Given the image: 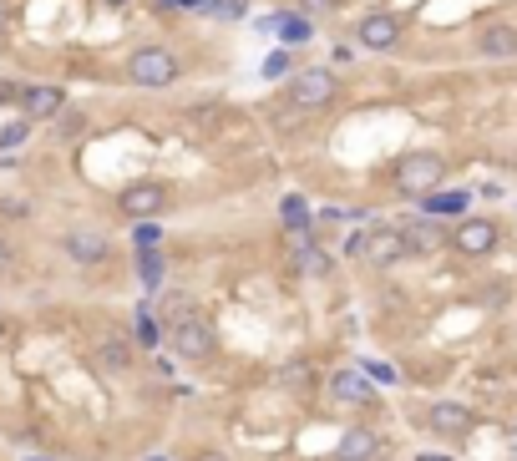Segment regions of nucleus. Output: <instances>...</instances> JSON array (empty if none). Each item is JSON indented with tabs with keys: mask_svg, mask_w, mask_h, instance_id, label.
<instances>
[{
	"mask_svg": "<svg viewBox=\"0 0 517 461\" xmlns=\"http://www.w3.org/2000/svg\"><path fill=\"white\" fill-rule=\"evenodd\" d=\"M350 259L360 264H371V269H391L396 259H406V239H401V223H376V228H365V234H355L345 244Z\"/></svg>",
	"mask_w": 517,
	"mask_h": 461,
	"instance_id": "nucleus-5",
	"label": "nucleus"
},
{
	"mask_svg": "<svg viewBox=\"0 0 517 461\" xmlns=\"http://www.w3.org/2000/svg\"><path fill=\"white\" fill-rule=\"evenodd\" d=\"M294 239V249H289V259H294V269H300V274H310V279H325L330 269H335V259L315 244V234H310V228H305V234H289Z\"/></svg>",
	"mask_w": 517,
	"mask_h": 461,
	"instance_id": "nucleus-16",
	"label": "nucleus"
},
{
	"mask_svg": "<svg viewBox=\"0 0 517 461\" xmlns=\"http://www.w3.org/2000/svg\"><path fill=\"white\" fill-rule=\"evenodd\" d=\"M279 386H289V391H310V365L305 360H294V365H284V375H279Z\"/></svg>",
	"mask_w": 517,
	"mask_h": 461,
	"instance_id": "nucleus-25",
	"label": "nucleus"
},
{
	"mask_svg": "<svg viewBox=\"0 0 517 461\" xmlns=\"http://www.w3.org/2000/svg\"><path fill=\"white\" fill-rule=\"evenodd\" d=\"M168 203H173V193H168L163 183H153V178L127 183V188L117 193V208H122V218H132V223H153V218H163Z\"/></svg>",
	"mask_w": 517,
	"mask_h": 461,
	"instance_id": "nucleus-8",
	"label": "nucleus"
},
{
	"mask_svg": "<svg viewBox=\"0 0 517 461\" xmlns=\"http://www.w3.org/2000/svg\"><path fill=\"white\" fill-rule=\"evenodd\" d=\"M193 461H229L224 451H193Z\"/></svg>",
	"mask_w": 517,
	"mask_h": 461,
	"instance_id": "nucleus-33",
	"label": "nucleus"
},
{
	"mask_svg": "<svg viewBox=\"0 0 517 461\" xmlns=\"http://www.w3.org/2000/svg\"><path fill=\"white\" fill-rule=\"evenodd\" d=\"M82 127H87V112H56V137H82Z\"/></svg>",
	"mask_w": 517,
	"mask_h": 461,
	"instance_id": "nucleus-26",
	"label": "nucleus"
},
{
	"mask_svg": "<svg viewBox=\"0 0 517 461\" xmlns=\"http://www.w3.org/2000/svg\"><path fill=\"white\" fill-rule=\"evenodd\" d=\"M447 249H457L462 259H487L502 249V223L497 218H457V228L447 234Z\"/></svg>",
	"mask_w": 517,
	"mask_h": 461,
	"instance_id": "nucleus-6",
	"label": "nucleus"
},
{
	"mask_svg": "<svg viewBox=\"0 0 517 461\" xmlns=\"http://www.w3.org/2000/svg\"><path fill=\"white\" fill-rule=\"evenodd\" d=\"M132 340H137V345H158V340H163V325L153 320V310H147V304L132 315Z\"/></svg>",
	"mask_w": 517,
	"mask_h": 461,
	"instance_id": "nucleus-22",
	"label": "nucleus"
},
{
	"mask_svg": "<svg viewBox=\"0 0 517 461\" xmlns=\"http://www.w3.org/2000/svg\"><path fill=\"white\" fill-rule=\"evenodd\" d=\"M284 97H289V107H300V112H325V107L340 102V82H335L330 66H305V71L289 76Z\"/></svg>",
	"mask_w": 517,
	"mask_h": 461,
	"instance_id": "nucleus-3",
	"label": "nucleus"
},
{
	"mask_svg": "<svg viewBox=\"0 0 517 461\" xmlns=\"http://www.w3.org/2000/svg\"><path fill=\"white\" fill-rule=\"evenodd\" d=\"M178 76H183V61L168 46H137L127 56V82L142 87V92H163V87L178 82Z\"/></svg>",
	"mask_w": 517,
	"mask_h": 461,
	"instance_id": "nucleus-2",
	"label": "nucleus"
},
{
	"mask_svg": "<svg viewBox=\"0 0 517 461\" xmlns=\"http://www.w3.org/2000/svg\"><path fill=\"white\" fill-rule=\"evenodd\" d=\"M264 26H274L279 31V41L294 51V46H305L310 36H315V26H310V16H300V11H289V16H274V21H264Z\"/></svg>",
	"mask_w": 517,
	"mask_h": 461,
	"instance_id": "nucleus-19",
	"label": "nucleus"
},
{
	"mask_svg": "<svg viewBox=\"0 0 517 461\" xmlns=\"http://www.w3.org/2000/svg\"><path fill=\"white\" fill-rule=\"evenodd\" d=\"M472 46H477L482 61H517V26L512 21H487Z\"/></svg>",
	"mask_w": 517,
	"mask_h": 461,
	"instance_id": "nucleus-13",
	"label": "nucleus"
},
{
	"mask_svg": "<svg viewBox=\"0 0 517 461\" xmlns=\"http://www.w3.org/2000/svg\"><path fill=\"white\" fill-rule=\"evenodd\" d=\"M137 274H142V289H147V294H163V274H168L163 249H137Z\"/></svg>",
	"mask_w": 517,
	"mask_h": 461,
	"instance_id": "nucleus-20",
	"label": "nucleus"
},
{
	"mask_svg": "<svg viewBox=\"0 0 517 461\" xmlns=\"http://www.w3.org/2000/svg\"><path fill=\"white\" fill-rule=\"evenodd\" d=\"M416 461H452V456H441V451H421Z\"/></svg>",
	"mask_w": 517,
	"mask_h": 461,
	"instance_id": "nucleus-36",
	"label": "nucleus"
},
{
	"mask_svg": "<svg viewBox=\"0 0 517 461\" xmlns=\"http://www.w3.org/2000/svg\"><path fill=\"white\" fill-rule=\"evenodd\" d=\"M264 76H269V82H279V76H294V51H289V46L269 51V61H264Z\"/></svg>",
	"mask_w": 517,
	"mask_h": 461,
	"instance_id": "nucleus-24",
	"label": "nucleus"
},
{
	"mask_svg": "<svg viewBox=\"0 0 517 461\" xmlns=\"http://www.w3.org/2000/svg\"><path fill=\"white\" fill-rule=\"evenodd\" d=\"M441 178H447V158L431 147H416V152H401L396 168H391V183L401 198H426L441 188Z\"/></svg>",
	"mask_w": 517,
	"mask_h": 461,
	"instance_id": "nucleus-1",
	"label": "nucleus"
},
{
	"mask_svg": "<svg viewBox=\"0 0 517 461\" xmlns=\"http://www.w3.org/2000/svg\"><path fill=\"white\" fill-rule=\"evenodd\" d=\"M102 6H127V0H102Z\"/></svg>",
	"mask_w": 517,
	"mask_h": 461,
	"instance_id": "nucleus-37",
	"label": "nucleus"
},
{
	"mask_svg": "<svg viewBox=\"0 0 517 461\" xmlns=\"http://www.w3.org/2000/svg\"><path fill=\"white\" fill-rule=\"evenodd\" d=\"M31 117H16V122H6V127H0V147H16V142H26L31 137Z\"/></svg>",
	"mask_w": 517,
	"mask_h": 461,
	"instance_id": "nucleus-27",
	"label": "nucleus"
},
{
	"mask_svg": "<svg viewBox=\"0 0 517 461\" xmlns=\"http://www.w3.org/2000/svg\"><path fill=\"white\" fill-rule=\"evenodd\" d=\"M381 456H386V441L371 426H350L335 441V451H330V461H381Z\"/></svg>",
	"mask_w": 517,
	"mask_h": 461,
	"instance_id": "nucleus-10",
	"label": "nucleus"
},
{
	"mask_svg": "<svg viewBox=\"0 0 517 461\" xmlns=\"http://www.w3.org/2000/svg\"><path fill=\"white\" fill-rule=\"evenodd\" d=\"M36 461H51V456H36Z\"/></svg>",
	"mask_w": 517,
	"mask_h": 461,
	"instance_id": "nucleus-40",
	"label": "nucleus"
},
{
	"mask_svg": "<svg viewBox=\"0 0 517 461\" xmlns=\"http://www.w3.org/2000/svg\"><path fill=\"white\" fill-rule=\"evenodd\" d=\"M21 102V82H6V76H0V107H16Z\"/></svg>",
	"mask_w": 517,
	"mask_h": 461,
	"instance_id": "nucleus-31",
	"label": "nucleus"
},
{
	"mask_svg": "<svg viewBox=\"0 0 517 461\" xmlns=\"http://www.w3.org/2000/svg\"><path fill=\"white\" fill-rule=\"evenodd\" d=\"M279 223H284V234H305L310 228V203L300 193H284L279 198Z\"/></svg>",
	"mask_w": 517,
	"mask_h": 461,
	"instance_id": "nucleus-21",
	"label": "nucleus"
},
{
	"mask_svg": "<svg viewBox=\"0 0 517 461\" xmlns=\"http://www.w3.org/2000/svg\"><path fill=\"white\" fill-rule=\"evenodd\" d=\"M330 396H335L340 406H376V380L365 375L360 365L335 370V375H330Z\"/></svg>",
	"mask_w": 517,
	"mask_h": 461,
	"instance_id": "nucleus-11",
	"label": "nucleus"
},
{
	"mask_svg": "<svg viewBox=\"0 0 517 461\" xmlns=\"http://www.w3.org/2000/svg\"><path fill=\"white\" fill-rule=\"evenodd\" d=\"M0 269H11V244L0 239Z\"/></svg>",
	"mask_w": 517,
	"mask_h": 461,
	"instance_id": "nucleus-34",
	"label": "nucleus"
},
{
	"mask_svg": "<svg viewBox=\"0 0 517 461\" xmlns=\"http://www.w3.org/2000/svg\"><path fill=\"white\" fill-rule=\"evenodd\" d=\"M426 431L441 441H467L477 431V411L462 401H436V406H426Z\"/></svg>",
	"mask_w": 517,
	"mask_h": 461,
	"instance_id": "nucleus-9",
	"label": "nucleus"
},
{
	"mask_svg": "<svg viewBox=\"0 0 517 461\" xmlns=\"http://www.w3.org/2000/svg\"><path fill=\"white\" fill-rule=\"evenodd\" d=\"M61 249H66L71 264H107L112 259V244H107V234H97V228H71L61 239Z\"/></svg>",
	"mask_w": 517,
	"mask_h": 461,
	"instance_id": "nucleus-14",
	"label": "nucleus"
},
{
	"mask_svg": "<svg viewBox=\"0 0 517 461\" xmlns=\"http://www.w3.org/2000/svg\"><path fill=\"white\" fill-rule=\"evenodd\" d=\"M163 330H168L173 355H183V360H208V355L218 350V335H213L208 315H198V310H178V315H168Z\"/></svg>",
	"mask_w": 517,
	"mask_h": 461,
	"instance_id": "nucleus-4",
	"label": "nucleus"
},
{
	"mask_svg": "<svg viewBox=\"0 0 517 461\" xmlns=\"http://www.w3.org/2000/svg\"><path fill=\"white\" fill-rule=\"evenodd\" d=\"M137 249H158V228L153 223H137Z\"/></svg>",
	"mask_w": 517,
	"mask_h": 461,
	"instance_id": "nucleus-32",
	"label": "nucleus"
},
{
	"mask_svg": "<svg viewBox=\"0 0 517 461\" xmlns=\"http://www.w3.org/2000/svg\"><path fill=\"white\" fill-rule=\"evenodd\" d=\"M401 239H406V254H436V249H447V228H441V218H411L401 223Z\"/></svg>",
	"mask_w": 517,
	"mask_h": 461,
	"instance_id": "nucleus-15",
	"label": "nucleus"
},
{
	"mask_svg": "<svg viewBox=\"0 0 517 461\" xmlns=\"http://www.w3.org/2000/svg\"><path fill=\"white\" fill-rule=\"evenodd\" d=\"M467 208H472V193L467 188H452V193H426L421 198V213L426 218H467Z\"/></svg>",
	"mask_w": 517,
	"mask_h": 461,
	"instance_id": "nucleus-18",
	"label": "nucleus"
},
{
	"mask_svg": "<svg viewBox=\"0 0 517 461\" xmlns=\"http://www.w3.org/2000/svg\"><path fill=\"white\" fill-rule=\"evenodd\" d=\"M340 6V0H294V11H300V16H330Z\"/></svg>",
	"mask_w": 517,
	"mask_h": 461,
	"instance_id": "nucleus-29",
	"label": "nucleus"
},
{
	"mask_svg": "<svg viewBox=\"0 0 517 461\" xmlns=\"http://www.w3.org/2000/svg\"><path fill=\"white\" fill-rule=\"evenodd\" d=\"M147 461H173V456H147Z\"/></svg>",
	"mask_w": 517,
	"mask_h": 461,
	"instance_id": "nucleus-38",
	"label": "nucleus"
},
{
	"mask_svg": "<svg viewBox=\"0 0 517 461\" xmlns=\"http://www.w3.org/2000/svg\"><path fill=\"white\" fill-rule=\"evenodd\" d=\"M158 11H208V0H153Z\"/></svg>",
	"mask_w": 517,
	"mask_h": 461,
	"instance_id": "nucleus-30",
	"label": "nucleus"
},
{
	"mask_svg": "<svg viewBox=\"0 0 517 461\" xmlns=\"http://www.w3.org/2000/svg\"><path fill=\"white\" fill-rule=\"evenodd\" d=\"M92 360H97L102 375H122V370H132V345H127L122 335H97Z\"/></svg>",
	"mask_w": 517,
	"mask_h": 461,
	"instance_id": "nucleus-17",
	"label": "nucleus"
},
{
	"mask_svg": "<svg viewBox=\"0 0 517 461\" xmlns=\"http://www.w3.org/2000/svg\"><path fill=\"white\" fill-rule=\"evenodd\" d=\"M0 345H6V325H0Z\"/></svg>",
	"mask_w": 517,
	"mask_h": 461,
	"instance_id": "nucleus-39",
	"label": "nucleus"
},
{
	"mask_svg": "<svg viewBox=\"0 0 517 461\" xmlns=\"http://www.w3.org/2000/svg\"><path fill=\"white\" fill-rule=\"evenodd\" d=\"M401 36H406V21H401L396 11H365V16L355 21V46L376 51V56L401 51Z\"/></svg>",
	"mask_w": 517,
	"mask_h": 461,
	"instance_id": "nucleus-7",
	"label": "nucleus"
},
{
	"mask_svg": "<svg viewBox=\"0 0 517 461\" xmlns=\"http://www.w3.org/2000/svg\"><path fill=\"white\" fill-rule=\"evenodd\" d=\"M507 456H512V461H517V426H512V431H507Z\"/></svg>",
	"mask_w": 517,
	"mask_h": 461,
	"instance_id": "nucleus-35",
	"label": "nucleus"
},
{
	"mask_svg": "<svg viewBox=\"0 0 517 461\" xmlns=\"http://www.w3.org/2000/svg\"><path fill=\"white\" fill-rule=\"evenodd\" d=\"M21 117H31V122H51L61 107H66V92L61 87H51V82H21Z\"/></svg>",
	"mask_w": 517,
	"mask_h": 461,
	"instance_id": "nucleus-12",
	"label": "nucleus"
},
{
	"mask_svg": "<svg viewBox=\"0 0 517 461\" xmlns=\"http://www.w3.org/2000/svg\"><path fill=\"white\" fill-rule=\"evenodd\" d=\"M203 16H218V21H244L249 16V0H208Z\"/></svg>",
	"mask_w": 517,
	"mask_h": 461,
	"instance_id": "nucleus-23",
	"label": "nucleus"
},
{
	"mask_svg": "<svg viewBox=\"0 0 517 461\" xmlns=\"http://www.w3.org/2000/svg\"><path fill=\"white\" fill-rule=\"evenodd\" d=\"M360 370H365V375H371V380H376V386H396V370H391L386 360H365Z\"/></svg>",
	"mask_w": 517,
	"mask_h": 461,
	"instance_id": "nucleus-28",
	"label": "nucleus"
}]
</instances>
